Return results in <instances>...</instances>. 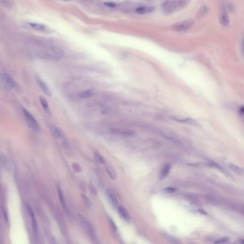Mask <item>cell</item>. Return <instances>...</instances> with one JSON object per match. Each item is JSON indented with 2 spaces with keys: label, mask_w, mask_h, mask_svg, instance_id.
<instances>
[{
  "label": "cell",
  "mask_w": 244,
  "mask_h": 244,
  "mask_svg": "<svg viewBox=\"0 0 244 244\" xmlns=\"http://www.w3.org/2000/svg\"><path fill=\"white\" fill-rule=\"evenodd\" d=\"M50 132L52 136L56 139H60L63 137V134L62 132L58 127L55 126H50Z\"/></svg>",
  "instance_id": "obj_18"
},
{
  "label": "cell",
  "mask_w": 244,
  "mask_h": 244,
  "mask_svg": "<svg viewBox=\"0 0 244 244\" xmlns=\"http://www.w3.org/2000/svg\"><path fill=\"white\" fill-rule=\"evenodd\" d=\"M171 169V165L169 164H167L164 166V168L162 169L160 173L161 179H164L169 174L170 171Z\"/></svg>",
  "instance_id": "obj_22"
},
{
  "label": "cell",
  "mask_w": 244,
  "mask_h": 244,
  "mask_svg": "<svg viewBox=\"0 0 244 244\" xmlns=\"http://www.w3.org/2000/svg\"><path fill=\"white\" fill-rule=\"evenodd\" d=\"M1 163L4 168L8 170L10 168L9 162L6 156L4 155H1Z\"/></svg>",
  "instance_id": "obj_25"
},
{
  "label": "cell",
  "mask_w": 244,
  "mask_h": 244,
  "mask_svg": "<svg viewBox=\"0 0 244 244\" xmlns=\"http://www.w3.org/2000/svg\"><path fill=\"white\" fill-rule=\"evenodd\" d=\"M106 171L109 174V176L112 179L115 180L117 178V175H116L115 170L112 168V166L110 165H107L106 168Z\"/></svg>",
  "instance_id": "obj_26"
},
{
  "label": "cell",
  "mask_w": 244,
  "mask_h": 244,
  "mask_svg": "<svg viewBox=\"0 0 244 244\" xmlns=\"http://www.w3.org/2000/svg\"><path fill=\"white\" fill-rule=\"evenodd\" d=\"M94 157L96 161L102 164H106V162L104 157L101 154H100L97 151H95L94 153Z\"/></svg>",
  "instance_id": "obj_24"
},
{
  "label": "cell",
  "mask_w": 244,
  "mask_h": 244,
  "mask_svg": "<svg viewBox=\"0 0 244 244\" xmlns=\"http://www.w3.org/2000/svg\"><path fill=\"white\" fill-rule=\"evenodd\" d=\"M106 195L110 203L114 208H118V202L114 191L111 189H108L106 191Z\"/></svg>",
  "instance_id": "obj_13"
},
{
  "label": "cell",
  "mask_w": 244,
  "mask_h": 244,
  "mask_svg": "<svg viewBox=\"0 0 244 244\" xmlns=\"http://www.w3.org/2000/svg\"><path fill=\"white\" fill-rule=\"evenodd\" d=\"M108 221H109V224L110 225L111 227V228H112V229L114 230H117V227H116V225H115V223L113 222V220L111 219H109V220H108Z\"/></svg>",
  "instance_id": "obj_32"
},
{
  "label": "cell",
  "mask_w": 244,
  "mask_h": 244,
  "mask_svg": "<svg viewBox=\"0 0 244 244\" xmlns=\"http://www.w3.org/2000/svg\"><path fill=\"white\" fill-rule=\"evenodd\" d=\"M172 119L173 120H175L177 122H179L180 123H185V124H188V125H190L191 126H199V124L198 123L197 121H195L194 119H193L190 118H174L173 117Z\"/></svg>",
  "instance_id": "obj_15"
},
{
  "label": "cell",
  "mask_w": 244,
  "mask_h": 244,
  "mask_svg": "<svg viewBox=\"0 0 244 244\" xmlns=\"http://www.w3.org/2000/svg\"><path fill=\"white\" fill-rule=\"evenodd\" d=\"M164 192H166V193H174L176 191V189L172 187H166V188H164L163 189Z\"/></svg>",
  "instance_id": "obj_31"
},
{
  "label": "cell",
  "mask_w": 244,
  "mask_h": 244,
  "mask_svg": "<svg viewBox=\"0 0 244 244\" xmlns=\"http://www.w3.org/2000/svg\"><path fill=\"white\" fill-rule=\"evenodd\" d=\"M94 94V90L90 89H87L79 92L77 94V97L81 99H86V98L92 97Z\"/></svg>",
  "instance_id": "obj_17"
},
{
  "label": "cell",
  "mask_w": 244,
  "mask_h": 244,
  "mask_svg": "<svg viewBox=\"0 0 244 244\" xmlns=\"http://www.w3.org/2000/svg\"><path fill=\"white\" fill-rule=\"evenodd\" d=\"M36 81L37 84L38 85L39 87L41 89V90L43 91V93L48 97H51L52 95V93L46 84L42 79L38 76L36 77Z\"/></svg>",
  "instance_id": "obj_9"
},
{
  "label": "cell",
  "mask_w": 244,
  "mask_h": 244,
  "mask_svg": "<svg viewBox=\"0 0 244 244\" xmlns=\"http://www.w3.org/2000/svg\"><path fill=\"white\" fill-rule=\"evenodd\" d=\"M24 205H25V208L28 212V214L30 217H31V221H32V228H33L34 237L35 238V240H37L38 237V229L37 224L35 215H34L33 210L29 205L25 203Z\"/></svg>",
  "instance_id": "obj_6"
},
{
  "label": "cell",
  "mask_w": 244,
  "mask_h": 244,
  "mask_svg": "<svg viewBox=\"0 0 244 244\" xmlns=\"http://www.w3.org/2000/svg\"><path fill=\"white\" fill-rule=\"evenodd\" d=\"M194 24V21L192 19H188L175 23L173 26V29L174 31L181 33H185L189 30Z\"/></svg>",
  "instance_id": "obj_3"
},
{
  "label": "cell",
  "mask_w": 244,
  "mask_h": 244,
  "mask_svg": "<svg viewBox=\"0 0 244 244\" xmlns=\"http://www.w3.org/2000/svg\"><path fill=\"white\" fill-rule=\"evenodd\" d=\"M228 240L227 238H222L221 240H219L217 241L216 242V243H225V242H226L227 241H228Z\"/></svg>",
  "instance_id": "obj_34"
},
{
  "label": "cell",
  "mask_w": 244,
  "mask_h": 244,
  "mask_svg": "<svg viewBox=\"0 0 244 244\" xmlns=\"http://www.w3.org/2000/svg\"><path fill=\"white\" fill-rule=\"evenodd\" d=\"M4 216L5 219V221H6V223H7V224H8L9 222L8 216V215H7V212L4 211Z\"/></svg>",
  "instance_id": "obj_33"
},
{
  "label": "cell",
  "mask_w": 244,
  "mask_h": 244,
  "mask_svg": "<svg viewBox=\"0 0 244 244\" xmlns=\"http://www.w3.org/2000/svg\"><path fill=\"white\" fill-rule=\"evenodd\" d=\"M58 195H59V198L60 203L61 205H62L63 210H64V211L65 212L67 215H70V212H69V211L67 205L66 201H65V198H64V194H63L62 190L59 187H58Z\"/></svg>",
  "instance_id": "obj_14"
},
{
  "label": "cell",
  "mask_w": 244,
  "mask_h": 244,
  "mask_svg": "<svg viewBox=\"0 0 244 244\" xmlns=\"http://www.w3.org/2000/svg\"><path fill=\"white\" fill-rule=\"evenodd\" d=\"M1 80L2 82L8 88L11 90H19L20 86L9 74L4 73L1 75Z\"/></svg>",
  "instance_id": "obj_5"
},
{
  "label": "cell",
  "mask_w": 244,
  "mask_h": 244,
  "mask_svg": "<svg viewBox=\"0 0 244 244\" xmlns=\"http://www.w3.org/2000/svg\"><path fill=\"white\" fill-rule=\"evenodd\" d=\"M39 101L40 103H41V106H42V107L43 108L44 111H45L47 114H48L49 115H52L51 111L50 108H49V105H48V103L47 100H46V98H44L43 97H42V96H40L39 97Z\"/></svg>",
  "instance_id": "obj_19"
},
{
  "label": "cell",
  "mask_w": 244,
  "mask_h": 244,
  "mask_svg": "<svg viewBox=\"0 0 244 244\" xmlns=\"http://www.w3.org/2000/svg\"><path fill=\"white\" fill-rule=\"evenodd\" d=\"M113 134L123 137H132L136 136V133L135 131L126 128H114L111 130Z\"/></svg>",
  "instance_id": "obj_7"
},
{
  "label": "cell",
  "mask_w": 244,
  "mask_h": 244,
  "mask_svg": "<svg viewBox=\"0 0 244 244\" xmlns=\"http://www.w3.org/2000/svg\"><path fill=\"white\" fill-rule=\"evenodd\" d=\"M208 165H211V166H212V167H214V168H216L218 169L224 175L225 177H226L228 180H230L231 181H236L235 178L232 176L231 174H230L229 173H228L226 170L225 169H224L222 167H221V166H220L218 164L214 163V162H210V163H208Z\"/></svg>",
  "instance_id": "obj_10"
},
{
  "label": "cell",
  "mask_w": 244,
  "mask_h": 244,
  "mask_svg": "<svg viewBox=\"0 0 244 244\" xmlns=\"http://www.w3.org/2000/svg\"><path fill=\"white\" fill-rule=\"evenodd\" d=\"M105 6L109 8H116L118 7V5L115 3L113 2H106L104 3Z\"/></svg>",
  "instance_id": "obj_30"
},
{
  "label": "cell",
  "mask_w": 244,
  "mask_h": 244,
  "mask_svg": "<svg viewBox=\"0 0 244 244\" xmlns=\"http://www.w3.org/2000/svg\"><path fill=\"white\" fill-rule=\"evenodd\" d=\"M243 49H244V41H243Z\"/></svg>",
  "instance_id": "obj_35"
},
{
  "label": "cell",
  "mask_w": 244,
  "mask_h": 244,
  "mask_svg": "<svg viewBox=\"0 0 244 244\" xmlns=\"http://www.w3.org/2000/svg\"><path fill=\"white\" fill-rule=\"evenodd\" d=\"M1 4L9 10H13L16 5L14 0H1Z\"/></svg>",
  "instance_id": "obj_20"
},
{
  "label": "cell",
  "mask_w": 244,
  "mask_h": 244,
  "mask_svg": "<svg viewBox=\"0 0 244 244\" xmlns=\"http://www.w3.org/2000/svg\"><path fill=\"white\" fill-rule=\"evenodd\" d=\"M118 210L119 215H120L122 219H123L127 222H130V218L129 214L124 207L122 206H119L118 207Z\"/></svg>",
  "instance_id": "obj_16"
},
{
  "label": "cell",
  "mask_w": 244,
  "mask_h": 244,
  "mask_svg": "<svg viewBox=\"0 0 244 244\" xmlns=\"http://www.w3.org/2000/svg\"><path fill=\"white\" fill-rule=\"evenodd\" d=\"M82 198L84 202V205L86 207L87 209H90L92 207V204L90 200L88 198L86 197V195L84 194H81Z\"/></svg>",
  "instance_id": "obj_28"
},
{
  "label": "cell",
  "mask_w": 244,
  "mask_h": 244,
  "mask_svg": "<svg viewBox=\"0 0 244 244\" xmlns=\"http://www.w3.org/2000/svg\"><path fill=\"white\" fill-rule=\"evenodd\" d=\"M51 51L52 53L59 59H61L63 58L64 55V52L62 49L57 47H52L51 48Z\"/></svg>",
  "instance_id": "obj_23"
},
{
  "label": "cell",
  "mask_w": 244,
  "mask_h": 244,
  "mask_svg": "<svg viewBox=\"0 0 244 244\" xmlns=\"http://www.w3.org/2000/svg\"><path fill=\"white\" fill-rule=\"evenodd\" d=\"M155 7L140 5L136 8L135 12L139 14H144L152 13L155 10Z\"/></svg>",
  "instance_id": "obj_11"
},
{
  "label": "cell",
  "mask_w": 244,
  "mask_h": 244,
  "mask_svg": "<svg viewBox=\"0 0 244 244\" xmlns=\"http://www.w3.org/2000/svg\"><path fill=\"white\" fill-rule=\"evenodd\" d=\"M190 0H164L162 3V9L166 14H171L186 7Z\"/></svg>",
  "instance_id": "obj_1"
},
{
  "label": "cell",
  "mask_w": 244,
  "mask_h": 244,
  "mask_svg": "<svg viewBox=\"0 0 244 244\" xmlns=\"http://www.w3.org/2000/svg\"><path fill=\"white\" fill-rule=\"evenodd\" d=\"M219 18L220 23L224 27L228 25L229 23V16L227 6L224 2H221L220 5Z\"/></svg>",
  "instance_id": "obj_4"
},
{
  "label": "cell",
  "mask_w": 244,
  "mask_h": 244,
  "mask_svg": "<svg viewBox=\"0 0 244 244\" xmlns=\"http://www.w3.org/2000/svg\"><path fill=\"white\" fill-rule=\"evenodd\" d=\"M228 166L230 168V169H231L233 171H234L237 174L240 176L244 175V170L241 168L240 167H238L237 165H235L234 164L230 163V162H228Z\"/></svg>",
  "instance_id": "obj_21"
},
{
  "label": "cell",
  "mask_w": 244,
  "mask_h": 244,
  "mask_svg": "<svg viewBox=\"0 0 244 244\" xmlns=\"http://www.w3.org/2000/svg\"><path fill=\"white\" fill-rule=\"evenodd\" d=\"M140 5V4H135L131 1H124L122 2V4H119L117 7H118L121 11L126 13H129L133 11L135 12L136 8Z\"/></svg>",
  "instance_id": "obj_8"
},
{
  "label": "cell",
  "mask_w": 244,
  "mask_h": 244,
  "mask_svg": "<svg viewBox=\"0 0 244 244\" xmlns=\"http://www.w3.org/2000/svg\"><path fill=\"white\" fill-rule=\"evenodd\" d=\"M78 217H79L80 221L81 222L82 224L83 225L85 229L87 230V232H88L89 233L91 236H93V228H92L91 224L89 222L87 221V220L80 214H78Z\"/></svg>",
  "instance_id": "obj_12"
},
{
  "label": "cell",
  "mask_w": 244,
  "mask_h": 244,
  "mask_svg": "<svg viewBox=\"0 0 244 244\" xmlns=\"http://www.w3.org/2000/svg\"><path fill=\"white\" fill-rule=\"evenodd\" d=\"M29 25L31 28L36 29L37 30L42 31L46 30V26H44V25H42V24H40V23L30 22L29 23Z\"/></svg>",
  "instance_id": "obj_27"
},
{
  "label": "cell",
  "mask_w": 244,
  "mask_h": 244,
  "mask_svg": "<svg viewBox=\"0 0 244 244\" xmlns=\"http://www.w3.org/2000/svg\"><path fill=\"white\" fill-rule=\"evenodd\" d=\"M208 12V7L206 6H203V7H201L200 10H199L197 16H198V18L202 17L204 16L206 14H207Z\"/></svg>",
  "instance_id": "obj_29"
},
{
  "label": "cell",
  "mask_w": 244,
  "mask_h": 244,
  "mask_svg": "<svg viewBox=\"0 0 244 244\" xmlns=\"http://www.w3.org/2000/svg\"><path fill=\"white\" fill-rule=\"evenodd\" d=\"M23 115L26 122L29 128L35 132H39L41 130V127L37 120L27 110L23 108L22 109Z\"/></svg>",
  "instance_id": "obj_2"
}]
</instances>
